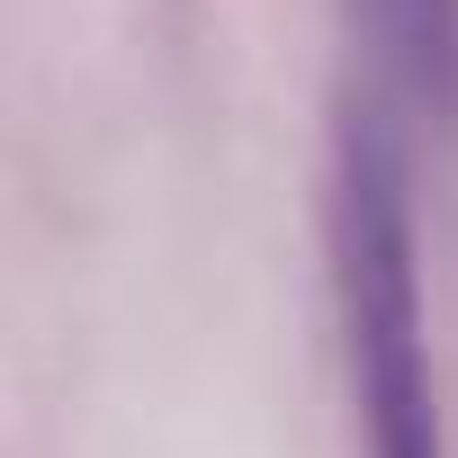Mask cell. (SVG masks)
<instances>
[{
	"label": "cell",
	"mask_w": 458,
	"mask_h": 458,
	"mask_svg": "<svg viewBox=\"0 0 458 458\" xmlns=\"http://www.w3.org/2000/svg\"><path fill=\"white\" fill-rule=\"evenodd\" d=\"M342 324H351L369 458H440L422 270H413V189H404V144L377 108H360L342 135Z\"/></svg>",
	"instance_id": "obj_1"
},
{
	"label": "cell",
	"mask_w": 458,
	"mask_h": 458,
	"mask_svg": "<svg viewBox=\"0 0 458 458\" xmlns=\"http://www.w3.org/2000/svg\"><path fill=\"white\" fill-rule=\"evenodd\" d=\"M351 19L369 28L377 64L413 99H431V108L458 99V0H351Z\"/></svg>",
	"instance_id": "obj_2"
}]
</instances>
